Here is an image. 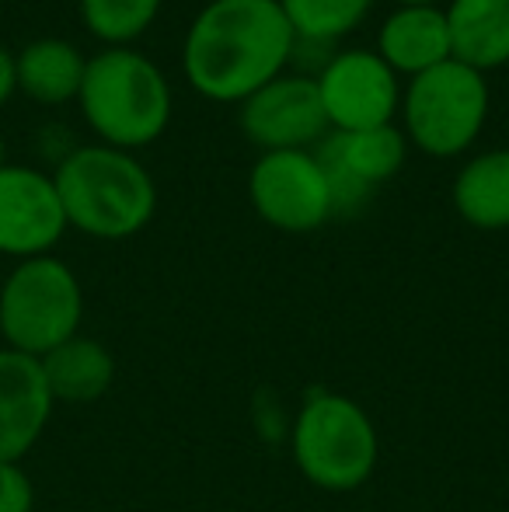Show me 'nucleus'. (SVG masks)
I'll return each mask as SVG.
<instances>
[{
  "mask_svg": "<svg viewBox=\"0 0 509 512\" xmlns=\"http://www.w3.org/2000/svg\"><path fill=\"white\" fill-rule=\"evenodd\" d=\"M293 46L279 0H210L185 32L182 70L196 95L241 105L286 74Z\"/></svg>",
  "mask_w": 509,
  "mask_h": 512,
  "instance_id": "obj_1",
  "label": "nucleus"
},
{
  "mask_svg": "<svg viewBox=\"0 0 509 512\" xmlns=\"http://www.w3.org/2000/svg\"><path fill=\"white\" fill-rule=\"evenodd\" d=\"M67 227L98 241H123L154 220L157 189L129 150L91 143L70 150L53 175Z\"/></svg>",
  "mask_w": 509,
  "mask_h": 512,
  "instance_id": "obj_2",
  "label": "nucleus"
},
{
  "mask_svg": "<svg viewBox=\"0 0 509 512\" xmlns=\"http://www.w3.org/2000/svg\"><path fill=\"white\" fill-rule=\"evenodd\" d=\"M77 102L98 140L116 150L150 147L171 122L168 77L154 60L129 46H112L91 56Z\"/></svg>",
  "mask_w": 509,
  "mask_h": 512,
  "instance_id": "obj_3",
  "label": "nucleus"
},
{
  "mask_svg": "<svg viewBox=\"0 0 509 512\" xmlns=\"http://www.w3.org/2000/svg\"><path fill=\"white\" fill-rule=\"evenodd\" d=\"M290 446L300 474L321 492L363 488L381 457V439L370 415L335 391H318L300 405Z\"/></svg>",
  "mask_w": 509,
  "mask_h": 512,
  "instance_id": "obj_4",
  "label": "nucleus"
},
{
  "mask_svg": "<svg viewBox=\"0 0 509 512\" xmlns=\"http://www.w3.org/2000/svg\"><path fill=\"white\" fill-rule=\"evenodd\" d=\"M84 290L67 262L53 255L25 258L0 286L4 349L42 359L56 345L81 335Z\"/></svg>",
  "mask_w": 509,
  "mask_h": 512,
  "instance_id": "obj_5",
  "label": "nucleus"
},
{
  "mask_svg": "<svg viewBox=\"0 0 509 512\" xmlns=\"http://www.w3.org/2000/svg\"><path fill=\"white\" fill-rule=\"evenodd\" d=\"M405 140L429 157H457L478 140L489 119V84L485 74L447 60L412 77L401 91Z\"/></svg>",
  "mask_w": 509,
  "mask_h": 512,
  "instance_id": "obj_6",
  "label": "nucleus"
},
{
  "mask_svg": "<svg viewBox=\"0 0 509 512\" xmlns=\"http://www.w3.org/2000/svg\"><path fill=\"white\" fill-rule=\"evenodd\" d=\"M252 209L283 234H311L335 216L332 185L314 150H272L248 175Z\"/></svg>",
  "mask_w": 509,
  "mask_h": 512,
  "instance_id": "obj_7",
  "label": "nucleus"
},
{
  "mask_svg": "<svg viewBox=\"0 0 509 512\" xmlns=\"http://www.w3.org/2000/svg\"><path fill=\"white\" fill-rule=\"evenodd\" d=\"M318 98L332 133L391 126L401 108V81L374 49H342L318 77Z\"/></svg>",
  "mask_w": 509,
  "mask_h": 512,
  "instance_id": "obj_8",
  "label": "nucleus"
},
{
  "mask_svg": "<svg viewBox=\"0 0 509 512\" xmlns=\"http://www.w3.org/2000/svg\"><path fill=\"white\" fill-rule=\"evenodd\" d=\"M241 133L262 154L272 150H314L328 133L325 108L311 74H279L241 102Z\"/></svg>",
  "mask_w": 509,
  "mask_h": 512,
  "instance_id": "obj_9",
  "label": "nucleus"
},
{
  "mask_svg": "<svg viewBox=\"0 0 509 512\" xmlns=\"http://www.w3.org/2000/svg\"><path fill=\"white\" fill-rule=\"evenodd\" d=\"M63 234H67V216L56 196L53 175L4 164L0 168V255H11L18 262L53 255Z\"/></svg>",
  "mask_w": 509,
  "mask_h": 512,
  "instance_id": "obj_10",
  "label": "nucleus"
},
{
  "mask_svg": "<svg viewBox=\"0 0 509 512\" xmlns=\"http://www.w3.org/2000/svg\"><path fill=\"white\" fill-rule=\"evenodd\" d=\"M53 394L39 359L0 349V460L21 464L53 418Z\"/></svg>",
  "mask_w": 509,
  "mask_h": 512,
  "instance_id": "obj_11",
  "label": "nucleus"
},
{
  "mask_svg": "<svg viewBox=\"0 0 509 512\" xmlns=\"http://www.w3.org/2000/svg\"><path fill=\"white\" fill-rule=\"evenodd\" d=\"M377 56L398 77H419L450 60V32L443 7H394L377 32Z\"/></svg>",
  "mask_w": 509,
  "mask_h": 512,
  "instance_id": "obj_12",
  "label": "nucleus"
},
{
  "mask_svg": "<svg viewBox=\"0 0 509 512\" xmlns=\"http://www.w3.org/2000/svg\"><path fill=\"white\" fill-rule=\"evenodd\" d=\"M450 60L489 74L509 63V0H450Z\"/></svg>",
  "mask_w": 509,
  "mask_h": 512,
  "instance_id": "obj_13",
  "label": "nucleus"
},
{
  "mask_svg": "<svg viewBox=\"0 0 509 512\" xmlns=\"http://www.w3.org/2000/svg\"><path fill=\"white\" fill-rule=\"evenodd\" d=\"M56 405H95L116 380V356L98 338L74 335L39 359Z\"/></svg>",
  "mask_w": 509,
  "mask_h": 512,
  "instance_id": "obj_14",
  "label": "nucleus"
},
{
  "mask_svg": "<svg viewBox=\"0 0 509 512\" xmlns=\"http://www.w3.org/2000/svg\"><path fill=\"white\" fill-rule=\"evenodd\" d=\"M18 91L39 105H67L81 95L88 60L67 39H35L14 56Z\"/></svg>",
  "mask_w": 509,
  "mask_h": 512,
  "instance_id": "obj_15",
  "label": "nucleus"
},
{
  "mask_svg": "<svg viewBox=\"0 0 509 512\" xmlns=\"http://www.w3.org/2000/svg\"><path fill=\"white\" fill-rule=\"evenodd\" d=\"M454 209L478 230L509 227V150L478 154L457 171Z\"/></svg>",
  "mask_w": 509,
  "mask_h": 512,
  "instance_id": "obj_16",
  "label": "nucleus"
},
{
  "mask_svg": "<svg viewBox=\"0 0 509 512\" xmlns=\"http://www.w3.org/2000/svg\"><path fill=\"white\" fill-rule=\"evenodd\" d=\"M293 35L335 46L367 21L374 0H279Z\"/></svg>",
  "mask_w": 509,
  "mask_h": 512,
  "instance_id": "obj_17",
  "label": "nucleus"
},
{
  "mask_svg": "<svg viewBox=\"0 0 509 512\" xmlns=\"http://www.w3.org/2000/svg\"><path fill=\"white\" fill-rule=\"evenodd\" d=\"M161 0H81L84 28L105 46H129L157 21Z\"/></svg>",
  "mask_w": 509,
  "mask_h": 512,
  "instance_id": "obj_18",
  "label": "nucleus"
},
{
  "mask_svg": "<svg viewBox=\"0 0 509 512\" xmlns=\"http://www.w3.org/2000/svg\"><path fill=\"white\" fill-rule=\"evenodd\" d=\"M35 488L21 464L0 460V512H32Z\"/></svg>",
  "mask_w": 509,
  "mask_h": 512,
  "instance_id": "obj_19",
  "label": "nucleus"
},
{
  "mask_svg": "<svg viewBox=\"0 0 509 512\" xmlns=\"http://www.w3.org/2000/svg\"><path fill=\"white\" fill-rule=\"evenodd\" d=\"M14 91H18V67H14V56L0 46V105L11 102Z\"/></svg>",
  "mask_w": 509,
  "mask_h": 512,
  "instance_id": "obj_20",
  "label": "nucleus"
},
{
  "mask_svg": "<svg viewBox=\"0 0 509 512\" xmlns=\"http://www.w3.org/2000/svg\"><path fill=\"white\" fill-rule=\"evenodd\" d=\"M398 7H405V4H426V7H440L443 0H394Z\"/></svg>",
  "mask_w": 509,
  "mask_h": 512,
  "instance_id": "obj_21",
  "label": "nucleus"
},
{
  "mask_svg": "<svg viewBox=\"0 0 509 512\" xmlns=\"http://www.w3.org/2000/svg\"><path fill=\"white\" fill-rule=\"evenodd\" d=\"M4 154H7V150H4V136H0V168L7 164V161H4Z\"/></svg>",
  "mask_w": 509,
  "mask_h": 512,
  "instance_id": "obj_22",
  "label": "nucleus"
},
{
  "mask_svg": "<svg viewBox=\"0 0 509 512\" xmlns=\"http://www.w3.org/2000/svg\"><path fill=\"white\" fill-rule=\"evenodd\" d=\"M506 150H509V147H506Z\"/></svg>",
  "mask_w": 509,
  "mask_h": 512,
  "instance_id": "obj_23",
  "label": "nucleus"
}]
</instances>
